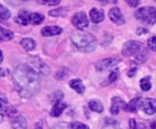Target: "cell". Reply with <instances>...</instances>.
Masks as SVG:
<instances>
[{
  "label": "cell",
  "mask_w": 156,
  "mask_h": 129,
  "mask_svg": "<svg viewBox=\"0 0 156 129\" xmlns=\"http://www.w3.org/2000/svg\"><path fill=\"white\" fill-rule=\"evenodd\" d=\"M13 82L20 96L30 98L40 89V77L28 64H20L13 72Z\"/></svg>",
  "instance_id": "1"
},
{
  "label": "cell",
  "mask_w": 156,
  "mask_h": 129,
  "mask_svg": "<svg viewBox=\"0 0 156 129\" xmlns=\"http://www.w3.org/2000/svg\"><path fill=\"white\" fill-rule=\"evenodd\" d=\"M71 40L78 50L83 52L93 51L98 45L97 39L91 34L85 31H75L71 35Z\"/></svg>",
  "instance_id": "2"
},
{
  "label": "cell",
  "mask_w": 156,
  "mask_h": 129,
  "mask_svg": "<svg viewBox=\"0 0 156 129\" xmlns=\"http://www.w3.org/2000/svg\"><path fill=\"white\" fill-rule=\"evenodd\" d=\"M122 55L125 57L134 56L139 61H146L148 54L146 49L144 47L143 43L136 40H129L124 43L122 47Z\"/></svg>",
  "instance_id": "3"
},
{
  "label": "cell",
  "mask_w": 156,
  "mask_h": 129,
  "mask_svg": "<svg viewBox=\"0 0 156 129\" xmlns=\"http://www.w3.org/2000/svg\"><path fill=\"white\" fill-rule=\"evenodd\" d=\"M135 17L144 24H154L156 21V9L154 6H144L134 13Z\"/></svg>",
  "instance_id": "4"
},
{
  "label": "cell",
  "mask_w": 156,
  "mask_h": 129,
  "mask_svg": "<svg viewBox=\"0 0 156 129\" xmlns=\"http://www.w3.org/2000/svg\"><path fill=\"white\" fill-rule=\"evenodd\" d=\"M36 72H37L38 74H42V75H48L50 72V70L48 68V66L43 62L41 60H39L38 58H32L29 60V62L27 63Z\"/></svg>",
  "instance_id": "5"
},
{
  "label": "cell",
  "mask_w": 156,
  "mask_h": 129,
  "mask_svg": "<svg viewBox=\"0 0 156 129\" xmlns=\"http://www.w3.org/2000/svg\"><path fill=\"white\" fill-rule=\"evenodd\" d=\"M71 22L73 26L80 30H82L89 26V19L84 12H79L75 14L71 18Z\"/></svg>",
  "instance_id": "6"
},
{
  "label": "cell",
  "mask_w": 156,
  "mask_h": 129,
  "mask_svg": "<svg viewBox=\"0 0 156 129\" xmlns=\"http://www.w3.org/2000/svg\"><path fill=\"white\" fill-rule=\"evenodd\" d=\"M122 61L121 59H117V58H108V59H103L99 61L96 63V69L99 72H104L107 71L111 68H112L113 66L117 65L118 63H120Z\"/></svg>",
  "instance_id": "7"
},
{
  "label": "cell",
  "mask_w": 156,
  "mask_h": 129,
  "mask_svg": "<svg viewBox=\"0 0 156 129\" xmlns=\"http://www.w3.org/2000/svg\"><path fill=\"white\" fill-rule=\"evenodd\" d=\"M109 17H110L111 20L116 25H122L125 23V18H124L121 9L118 6H113L112 8L110 9Z\"/></svg>",
  "instance_id": "8"
},
{
  "label": "cell",
  "mask_w": 156,
  "mask_h": 129,
  "mask_svg": "<svg viewBox=\"0 0 156 129\" xmlns=\"http://www.w3.org/2000/svg\"><path fill=\"white\" fill-rule=\"evenodd\" d=\"M126 103L120 97H113L112 99V106L110 109V112L113 116H117L121 110H125Z\"/></svg>",
  "instance_id": "9"
},
{
  "label": "cell",
  "mask_w": 156,
  "mask_h": 129,
  "mask_svg": "<svg viewBox=\"0 0 156 129\" xmlns=\"http://www.w3.org/2000/svg\"><path fill=\"white\" fill-rule=\"evenodd\" d=\"M12 110H15L12 106L8 105V101L5 94L0 93V115L3 116H11V114H15L16 112Z\"/></svg>",
  "instance_id": "10"
},
{
  "label": "cell",
  "mask_w": 156,
  "mask_h": 129,
  "mask_svg": "<svg viewBox=\"0 0 156 129\" xmlns=\"http://www.w3.org/2000/svg\"><path fill=\"white\" fill-rule=\"evenodd\" d=\"M141 108L147 115H154L156 112V100L154 98H147L142 100Z\"/></svg>",
  "instance_id": "11"
},
{
  "label": "cell",
  "mask_w": 156,
  "mask_h": 129,
  "mask_svg": "<svg viewBox=\"0 0 156 129\" xmlns=\"http://www.w3.org/2000/svg\"><path fill=\"white\" fill-rule=\"evenodd\" d=\"M62 28L58 26H47L41 29V34L44 37H51L57 36L62 33Z\"/></svg>",
  "instance_id": "12"
},
{
  "label": "cell",
  "mask_w": 156,
  "mask_h": 129,
  "mask_svg": "<svg viewBox=\"0 0 156 129\" xmlns=\"http://www.w3.org/2000/svg\"><path fill=\"white\" fill-rule=\"evenodd\" d=\"M90 17L93 23H100V22H102L104 20L105 15H104V12L102 9L93 7L90 11Z\"/></svg>",
  "instance_id": "13"
},
{
  "label": "cell",
  "mask_w": 156,
  "mask_h": 129,
  "mask_svg": "<svg viewBox=\"0 0 156 129\" xmlns=\"http://www.w3.org/2000/svg\"><path fill=\"white\" fill-rule=\"evenodd\" d=\"M68 107V105L66 103H63L62 101H58L54 103V105L50 111V115L53 117H58L59 116H61V114L63 113V111Z\"/></svg>",
  "instance_id": "14"
},
{
  "label": "cell",
  "mask_w": 156,
  "mask_h": 129,
  "mask_svg": "<svg viewBox=\"0 0 156 129\" xmlns=\"http://www.w3.org/2000/svg\"><path fill=\"white\" fill-rule=\"evenodd\" d=\"M142 100L143 99L141 97H136V98L133 99L129 104H126L124 111L129 112V113H135V112H137L141 108Z\"/></svg>",
  "instance_id": "15"
},
{
  "label": "cell",
  "mask_w": 156,
  "mask_h": 129,
  "mask_svg": "<svg viewBox=\"0 0 156 129\" xmlns=\"http://www.w3.org/2000/svg\"><path fill=\"white\" fill-rule=\"evenodd\" d=\"M12 127L14 129H27V122L25 117H23L22 116H19L13 119Z\"/></svg>",
  "instance_id": "16"
},
{
  "label": "cell",
  "mask_w": 156,
  "mask_h": 129,
  "mask_svg": "<svg viewBox=\"0 0 156 129\" xmlns=\"http://www.w3.org/2000/svg\"><path fill=\"white\" fill-rule=\"evenodd\" d=\"M20 45H21V47H22L25 50H27V51H31V50H33L36 48L37 43H36V41H35L34 39H30V38H25V39H21Z\"/></svg>",
  "instance_id": "17"
},
{
  "label": "cell",
  "mask_w": 156,
  "mask_h": 129,
  "mask_svg": "<svg viewBox=\"0 0 156 129\" xmlns=\"http://www.w3.org/2000/svg\"><path fill=\"white\" fill-rule=\"evenodd\" d=\"M69 86L80 94H83L84 92H85V86L83 85L81 80H80V79L71 80L69 82Z\"/></svg>",
  "instance_id": "18"
},
{
  "label": "cell",
  "mask_w": 156,
  "mask_h": 129,
  "mask_svg": "<svg viewBox=\"0 0 156 129\" xmlns=\"http://www.w3.org/2000/svg\"><path fill=\"white\" fill-rule=\"evenodd\" d=\"M102 129H125L124 127H122V125L112 118H107L105 120V124L103 126Z\"/></svg>",
  "instance_id": "19"
},
{
  "label": "cell",
  "mask_w": 156,
  "mask_h": 129,
  "mask_svg": "<svg viewBox=\"0 0 156 129\" xmlns=\"http://www.w3.org/2000/svg\"><path fill=\"white\" fill-rule=\"evenodd\" d=\"M28 12L22 10L19 12V14L15 17V22L22 25V26H27L28 24Z\"/></svg>",
  "instance_id": "20"
},
{
  "label": "cell",
  "mask_w": 156,
  "mask_h": 129,
  "mask_svg": "<svg viewBox=\"0 0 156 129\" xmlns=\"http://www.w3.org/2000/svg\"><path fill=\"white\" fill-rule=\"evenodd\" d=\"M45 17L39 13H32L28 15V23L32 25H39L43 22Z\"/></svg>",
  "instance_id": "21"
},
{
  "label": "cell",
  "mask_w": 156,
  "mask_h": 129,
  "mask_svg": "<svg viewBox=\"0 0 156 129\" xmlns=\"http://www.w3.org/2000/svg\"><path fill=\"white\" fill-rule=\"evenodd\" d=\"M89 107L91 111L93 112H96V113H102L104 108H103V105L101 104V101L99 100H91L90 103H89Z\"/></svg>",
  "instance_id": "22"
},
{
  "label": "cell",
  "mask_w": 156,
  "mask_h": 129,
  "mask_svg": "<svg viewBox=\"0 0 156 129\" xmlns=\"http://www.w3.org/2000/svg\"><path fill=\"white\" fill-rule=\"evenodd\" d=\"M13 37H14V33L11 30L0 27V40L8 41L11 40Z\"/></svg>",
  "instance_id": "23"
},
{
  "label": "cell",
  "mask_w": 156,
  "mask_h": 129,
  "mask_svg": "<svg viewBox=\"0 0 156 129\" xmlns=\"http://www.w3.org/2000/svg\"><path fill=\"white\" fill-rule=\"evenodd\" d=\"M10 17H11V13L8 10V8L0 4V22L4 20H7Z\"/></svg>",
  "instance_id": "24"
},
{
  "label": "cell",
  "mask_w": 156,
  "mask_h": 129,
  "mask_svg": "<svg viewBox=\"0 0 156 129\" xmlns=\"http://www.w3.org/2000/svg\"><path fill=\"white\" fill-rule=\"evenodd\" d=\"M150 80H151L150 77H145V78H144V79L141 80L140 86H141V88H142L143 91L147 92V91H149L152 88V83H151V81Z\"/></svg>",
  "instance_id": "25"
},
{
  "label": "cell",
  "mask_w": 156,
  "mask_h": 129,
  "mask_svg": "<svg viewBox=\"0 0 156 129\" xmlns=\"http://www.w3.org/2000/svg\"><path fill=\"white\" fill-rule=\"evenodd\" d=\"M63 97H64L63 93L61 91H57L54 94H52V95L50 96V100H51V102L56 103V102H58V101H62Z\"/></svg>",
  "instance_id": "26"
},
{
  "label": "cell",
  "mask_w": 156,
  "mask_h": 129,
  "mask_svg": "<svg viewBox=\"0 0 156 129\" xmlns=\"http://www.w3.org/2000/svg\"><path fill=\"white\" fill-rule=\"evenodd\" d=\"M119 77V70L118 69H115L114 71H112L111 72V74L109 75V78H108V82L109 83H114Z\"/></svg>",
  "instance_id": "27"
},
{
  "label": "cell",
  "mask_w": 156,
  "mask_h": 129,
  "mask_svg": "<svg viewBox=\"0 0 156 129\" xmlns=\"http://www.w3.org/2000/svg\"><path fill=\"white\" fill-rule=\"evenodd\" d=\"M130 129H146L144 124H137L133 118L130 120Z\"/></svg>",
  "instance_id": "28"
},
{
  "label": "cell",
  "mask_w": 156,
  "mask_h": 129,
  "mask_svg": "<svg viewBox=\"0 0 156 129\" xmlns=\"http://www.w3.org/2000/svg\"><path fill=\"white\" fill-rule=\"evenodd\" d=\"M61 0H37V2L41 5L46 6H57L60 3Z\"/></svg>",
  "instance_id": "29"
},
{
  "label": "cell",
  "mask_w": 156,
  "mask_h": 129,
  "mask_svg": "<svg viewBox=\"0 0 156 129\" xmlns=\"http://www.w3.org/2000/svg\"><path fill=\"white\" fill-rule=\"evenodd\" d=\"M51 129H72V127H71L70 124L62 122V123H58V124L54 125Z\"/></svg>",
  "instance_id": "30"
},
{
  "label": "cell",
  "mask_w": 156,
  "mask_h": 129,
  "mask_svg": "<svg viewBox=\"0 0 156 129\" xmlns=\"http://www.w3.org/2000/svg\"><path fill=\"white\" fill-rule=\"evenodd\" d=\"M72 129H90V127L85 125V124H82V123H80V122H73L70 124Z\"/></svg>",
  "instance_id": "31"
},
{
  "label": "cell",
  "mask_w": 156,
  "mask_h": 129,
  "mask_svg": "<svg viewBox=\"0 0 156 129\" xmlns=\"http://www.w3.org/2000/svg\"><path fill=\"white\" fill-rule=\"evenodd\" d=\"M64 8H58V9H55V10H51L49 11V16L51 17H59V16H65L66 12H62Z\"/></svg>",
  "instance_id": "32"
},
{
  "label": "cell",
  "mask_w": 156,
  "mask_h": 129,
  "mask_svg": "<svg viewBox=\"0 0 156 129\" xmlns=\"http://www.w3.org/2000/svg\"><path fill=\"white\" fill-rule=\"evenodd\" d=\"M148 46H149V48L153 51L155 50V37H152L151 39H149V40H148Z\"/></svg>",
  "instance_id": "33"
},
{
  "label": "cell",
  "mask_w": 156,
  "mask_h": 129,
  "mask_svg": "<svg viewBox=\"0 0 156 129\" xmlns=\"http://www.w3.org/2000/svg\"><path fill=\"white\" fill-rule=\"evenodd\" d=\"M131 7H136L140 4V0H125Z\"/></svg>",
  "instance_id": "34"
},
{
  "label": "cell",
  "mask_w": 156,
  "mask_h": 129,
  "mask_svg": "<svg viewBox=\"0 0 156 129\" xmlns=\"http://www.w3.org/2000/svg\"><path fill=\"white\" fill-rule=\"evenodd\" d=\"M9 73L8 70L7 69H5V68H0V76H6L7 74Z\"/></svg>",
  "instance_id": "35"
},
{
  "label": "cell",
  "mask_w": 156,
  "mask_h": 129,
  "mask_svg": "<svg viewBox=\"0 0 156 129\" xmlns=\"http://www.w3.org/2000/svg\"><path fill=\"white\" fill-rule=\"evenodd\" d=\"M147 32H148V30L145 29V28H140L137 30V34L138 35H141V34H144V33H147Z\"/></svg>",
  "instance_id": "36"
},
{
  "label": "cell",
  "mask_w": 156,
  "mask_h": 129,
  "mask_svg": "<svg viewBox=\"0 0 156 129\" xmlns=\"http://www.w3.org/2000/svg\"><path fill=\"white\" fill-rule=\"evenodd\" d=\"M136 71H137V69H136V68H135V69H132V70L128 72V76H129V77H133V75H135Z\"/></svg>",
  "instance_id": "37"
},
{
  "label": "cell",
  "mask_w": 156,
  "mask_h": 129,
  "mask_svg": "<svg viewBox=\"0 0 156 129\" xmlns=\"http://www.w3.org/2000/svg\"><path fill=\"white\" fill-rule=\"evenodd\" d=\"M42 122L41 121H39V122H37V125H36V128L35 129H42Z\"/></svg>",
  "instance_id": "38"
},
{
  "label": "cell",
  "mask_w": 156,
  "mask_h": 129,
  "mask_svg": "<svg viewBox=\"0 0 156 129\" xmlns=\"http://www.w3.org/2000/svg\"><path fill=\"white\" fill-rule=\"evenodd\" d=\"M3 61V52L0 50V63Z\"/></svg>",
  "instance_id": "39"
},
{
  "label": "cell",
  "mask_w": 156,
  "mask_h": 129,
  "mask_svg": "<svg viewBox=\"0 0 156 129\" xmlns=\"http://www.w3.org/2000/svg\"><path fill=\"white\" fill-rule=\"evenodd\" d=\"M152 128L155 129V123H154V124L152 125Z\"/></svg>",
  "instance_id": "40"
},
{
  "label": "cell",
  "mask_w": 156,
  "mask_h": 129,
  "mask_svg": "<svg viewBox=\"0 0 156 129\" xmlns=\"http://www.w3.org/2000/svg\"><path fill=\"white\" fill-rule=\"evenodd\" d=\"M22 1H30V0H22Z\"/></svg>",
  "instance_id": "41"
},
{
  "label": "cell",
  "mask_w": 156,
  "mask_h": 129,
  "mask_svg": "<svg viewBox=\"0 0 156 129\" xmlns=\"http://www.w3.org/2000/svg\"><path fill=\"white\" fill-rule=\"evenodd\" d=\"M99 1H103V0H99Z\"/></svg>",
  "instance_id": "42"
}]
</instances>
